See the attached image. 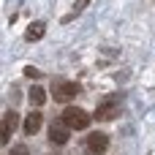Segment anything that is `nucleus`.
Returning <instances> with one entry per match:
<instances>
[{"mask_svg": "<svg viewBox=\"0 0 155 155\" xmlns=\"http://www.w3.org/2000/svg\"><path fill=\"white\" fill-rule=\"evenodd\" d=\"M79 93H82V84H79V82H68V79L52 82V98H54L57 104H71Z\"/></svg>", "mask_w": 155, "mask_h": 155, "instance_id": "obj_1", "label": "nucleus"}, {"mask_svg": "<svg viewBox=\"0 0 155 155\" xmlns=\"http://www.w3.org/2000/svg\"><path fill=\"white\" fill-rule=\"evenodd\" d=\"M60 120H63L71 131H87V125L93 123V117H90L84 109H79V106H65L63 114H60Z\"/></svg>", "mask_w": 155, "mask_h": 155, "instance_id": "obj_2", "label": "nucleus"}, {"mask_svg": "<svg viewBox=\"0 0 155 155\" xmlns=\"http://www.w3.org/2000/svg\"><path fill=\"white\" fill-rule=\"evenodd\" d=\"M82 153L84 155H104L109 150V136L104 134V131H90L84 139H82Z\"/></svg>", "mask_w": 155, "mask_h": 155, "instance_id": "obj_3", "label": "nucleus"}, {"mask_svg": "<svg viewBox=\"0 0 155 155\" xmlns=\"http://www.w3.org/2000/svg\"><path fill=\"white\" fill-rule=\"evenodd\" d=\"M123 98L120 95H112V98H104L101 104H98V109H95V120H101V123H106V120H114V117H120L123 114V104H120Z\"/></svg>", "mask_w": 155, "mask_h": 155, "instance_id": "obj_4", "label": "nucleus"}, {"mask_svg": "<svg viewBox=\"0 0 155 155\" xmlns=\"http://www.w3.org/2000/svg\"><path fill=\"white\" fill-rule=\"evenodd\" d=\"M46 134H49V142H52V144H65V142L71 139V128H68L63 120H52Z\"/></svg>", "mask_w": 155, "mask_h": 155, "instance_id": "obj_5", "label": "nucleus"}, {"mask_svg": "<svg viewBox=\"0 0 155 155\" xmlns=\"http://www.w3.org/2000/svg\"><path fill=\"white\" fill-rule=\"evenodd\" d=\"M16 125H19V114H16L14 109H8V112L3 114V131H0V144H8V142H11V134L16 131Z\"/></svg>", "mask_w": 155, "mask_h": 155, "instance_id": "obj_6", "label": "nucleus"}, {"mask_svg": "<svg viewBox=\"0 0 155 155\" xmlns=\"http://www.w3.org/2000/svg\"><path fill=\"white\" fill-rule=\"evenodd\" d=\"M44 33H46V22L35 19V22H30V25H27V30H25V41L35 44V41H41V38H44Z\"/></svg>", "mask_w": 155, "mask_h": 155, "instance_id": "obj_7", "label": "nucleus"}, {"mask_svg": "<svg viewBox=\"0 0 155 155\" xmlns=\"http://www.w3.org/2000/svg\"><path fill=\"white\" fill-rule=\"evenodd\" d=\"M41 125H44V114H41L38 109H35V112H30V114L25 117V123H22L25 134H30V136H33V134H38V131H41Z\"/></svg>", "mask_w": 155, "mask_h": 155, "instance_id": "obj_8", "label": "nucleus"}, {"mask_svg": "<svg viewBox=\"0 0 155 155\" xmlns=\"http://www.w3.org/2000/svg\"><path fill=\"white\" fill-rule=\"evenodd\" d=\"M27 98H30V104L38 109V106H44V104H46V90H44L41 84H33V87L27 90Z\"/></svg>", "mask_w": 155, "mask_h": 155, "instance_id": "obj_9", "label": "nucleus"}, {"mask_svg": "<svg viewBox=\"0 0 155 155\" xmlns=\"http://www.w3.org/2000/svg\"><path fill=\"white\" fill-rule=\"evenodd\" d=\"M87 3H90V0H76V3H74V11H71L68 16H63V22H71V19H74V16H76V14L82 11V8H84Z\"/></svg>", "mask_w": 155, "mask_h": 155, "instance_id": "obj_10", "label": "nucleus"}, {"mask_svg": "<svg viewBox=\"0 0 155 155\" xmlns=\"http://www.w3.org/2000/svg\"><path fill=\"white\" fill-rule=\"evenodd\" d=\"M25 76H30V79H41L44 74H41L38 68H33V65H27V68H25Z\"/></svg>", "mask_w": 155, "mask_h": 155, "instance_id": "obj_11", "label": "nucleus"}, {"mask_svg": "<svg viewBox=\"0 0 155 155\" xmlns=\"http://www.w3.org/2000/svg\"><path fill=\"white\" fill-rule=\"evenodd\" d=\"M11 155H30V153H27V147L16 144V147H11Z\"/></svg>", "mask_w": 155, "mask_h": 155, "instance_id": "obj_12", "label": "nucleus"}, {"mask_svg": "<svg viewBox=\"0 0 155 155\" xmlns=\"http://www.w3.org/2000/svg\"><path fill=\"white\" fill-rule=\"evenodd\" d=\"M49 155H60V153H49Z\"/></svg>", "mask_w": 155, "mask_h": 155, "instance_id": "obj_13", "label": "nucleus"}]
</instances>
